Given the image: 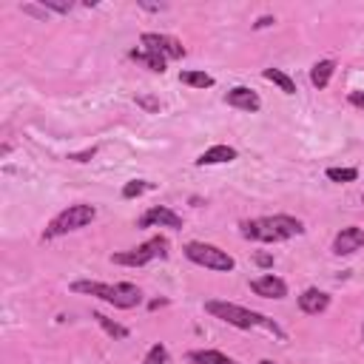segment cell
I'll use <instances>...</instances> for the list:
<instances>
[{"label":"cell","mask_w":364,"mask_h":364,"mask_svg":"<svg viewBox=\"0 0 364 364\" xmlns=\"http://www.w3.org/2000/svg\"><path fill=\"white\" fill-rule=\"evenodd\" d=\"M304 233V225L293 216H262V219H250V222H242V236L245 239H256V242H282V239H290V236H301Z\"/></svg>","instance_id":"cell-1"},{"label":"cell","mask_w":364,"mask_h":364,"mask_svg":"<svg viewBox=\"0 0 364 364\" xmlns=\"http://www.w3.org/2000/svg\"><path fill=\"white\" fill-rule=\"evenodd\" d=\"M205 310H208L213 318H222V321H228V324H233V327H239V330L267 327V330H273L276 336H284L273 318H267V316H262V313H256V310H247V307H242V304H233V301L210 299V301H205Z\"/></svg>","instance_id":"cell-2"},{"label":"cell","mask_w":364,"mask_h":364,"mask_svg":"<svg viewBox=\"0 0 364 364\" xmlns=\"http://www.w3.org/2000/svg\"><path fill=\"white\" fill-rule=\"evenodd\" d=\"M74 293H85V296H97L114 307L131 310L142 301V290L131 282H117V284H105V282H74L71 284Z\"/></svg>","instance_id":"cell-3"},{"label":"cell","mask_w":364,"mask_h":364,"mask_svg":"<svg viewBox=\"0 0 364 364\" xmlns=\"http://www.w3.org/2000/svg\"><path fill=\"white\" fill-rule=\"evenodd\" d=\"M94 216H97V208H94V205H85V202H80V205H68L63 213H57V216L48 222V228H46V239H54V236L80 230V228L91 225Z\"/></svg>","instance_id":"cell-4"},{"label":"cell","mask_w":364,"mask_h":364,"mask_svg":"<svg viewBox=\"0 0 364 364\" xmlns=\"http://www.w3.org/2000/svg\"><path fill=\"white\" fill-rule=\"evenodd\" d=\"M185 256L191 262H196V264H202L208 270H219V273H230L236 267V262H233V256L228 250H222L216 245H208V242H188L185 245Z\"/></svg>","instance_id":"cell-5"},{"label":"cell","mask_w":364,"mask_h":364,"mask_svg":"<svg viewBox=\"0 0 364 364\" xmlns=\"http://www.w3.org/2000/svg\"><path fill=\"white\" fill-rule=\"evenodd\" d=\"M165 256H168V239H165V236H154V239L142 242V245L134 247V250L114 253L111 262H114V264H125V267H142V264H148L151 259H165Z\"/></svg>","instance_id":"cell-6"},{"label":"cell","mask_w":364,"mask_h":364,"mask_svg":"<svg viewBox=\"0 0 364 364\" xmlns=\"http://www.w3.org/2000/svg\"><path fill=\"white\" fill-rule=\"evenodd\" d=\"M139 40H142L145 51H154V54H159L162 60H179V57H185V46H182L176 37L156 34V31H145Z\"/></svg>","instance_id":"cell-7"},{"label":"cell","mask_w":364,"mask_h":364,"mask_svg":"<svg viewBox=\"0 0 364 364\" xmlns=\"http://www.w3.org/2000/svg\"><path fill=\"white\" fill-rule=\"evenodd\" d=\"M361 247H364V228H355V225L341 228L333 239V253H338V256H350Z\"/></svg>","instance_id":"cell-8"},{"label":"cell","mask_w":364,"mask_h":364,"mask_svg":"<svg viewBox=\"0 0 364 364\" xmlns=\"http://www.w3.org/2000/svg\"><path fill=\"white\" fill-rule=\"evenodd\" d=\"M139 225H142V228H154V225H159V228L182 230V216H176V213H173L171 208H165V205H154V208H148V210L142 213Z\"/></svg>","instance_id":"cell-9"},{"label":"cell","mask_w":364,"mask_h":364,"mask_svg":"<svg viewBox=\"0 0 364 364\" xmlns=\"http://www.w3.org/2000/svg\"><path fill=\"white\" fill-rule=\"evenodd\" d=\"M250 290H253L256 296H264V299H284V296H287V284H284L279 276H273V273L253 279V282H250Z\"/></svg>","instance_id":"cell-10"},{"label":"cell","mask_w":364,"mask_h":364,"mask_svg":"<svg viewBox=\"0 0 364 364\" xmlns=\"http://www.w3.org/2000/svg\"><path fill=\"white\" fill-rule=\"evenodd\" d=\"M225 100H228V105H233V108H242V111H259V108H262V100H259V94H256V91H250V88H245V85H236V88H230Z\"/></svg>","instance_id":"cell-11"},{"label":"cell","mask_w":364,"mask_h":364,"mask_svg":"<svg viewBox=\"0 0 364 364\" xmlns=\"http://www.w3.org/2000/svg\"><path fill=\"white\" fill-rule=\"evenodd\" d=\"M299 307H301L304 313H310V316H318V313H324V310L330 307V296H327L324 290L307 287V290L299 296Z\"/></svg>","instance_id":"cell-12"},{"label":"cell","mask_w":364,"mask_h":364,"mask_svg":"<svg viewBox=\"0 0 364 364\" xmlns=\"http://www.w3.org/2000/svg\"><path fill=\"white\" fill-rule=\"evenodd\" d=\"M236 159V148L230 145H213L208 151H202V156L196 159L199 165H219V162H233Z\"/></svg>","instance_id":"cell-13"},{"label":"cell","mask_w":364,"mask_h":364,"mask_svg":"<svg viewBox=\"0 0 364 364\" xmlns=\"http://www.w3.org/2000/svg\"><path fill=\"white\" fill-rule=\"evenodd\" d=\"M333 71H336V63H333V60H318V63L310 68V82H313L316 88H327Z\"/></svg>","instance_id":"cell-14"},{"label":"cell","mask_w":364,"mask_h":364,"mask_svg":"<svg viewBox=\"0 0 364 364\" xmlns=\"http://www.w3.org/2000/svg\"><path fill=\"white\" fill-rule=\"evenodd\" d=\"M188 358L193 364H233V358L219 350H193V353H188Z\"/></svg>","instance_id":"cell-15"},{"label":"cell","mask_w":364,"mask_h":364,"mask_svg":"<svg viewBox=\"0 0 364 364\" xmlns=\"http://www.w3.org/2000/svg\"><path fill=\"white\" fill-rule=\"evenodd\" d=\"M264 80H270L273 85H279L284 94H296V82L282 71V68H264V74H262Z\"/></svg>","instance_id":"cell-16"},{"label":"cell","mask_w":364,"mask_h":364,"mask_svg":"<svg viewBox=\"0 0 364 364\" xmlns=\"http://www.w3.org/2000/svg\"><path fill=\"white\" fill-rule=\"evenodd\" d=\"M131 60H136V63L148 65L151 71H159V74L165 71V60H162L159 54H154V51H145V48H142V51H136V48H134V51H131Z\"/></svg>","instance_id":"cell-17"},{"label":"cell","mask_w":364,"mask_h":364,"mask_svg":"<svg viewBox=\"0 0 364 364\" xmlns=\"http://www.w3.org/2000/svg\"><path fill=\"white\" fill-rule=\"evenodd\" d=\"M179 80H182L185 85H193V88H210V85H213V77L205 74V71H182Z\"/></svg>","instance_id":"cell-18"},{"label":"cell","mask_w":364,"mask_h":364,"mask_svg":"<svg viewBox=\"0 0 364 364\" xmlns=\"http://www.w3.org/2000/svg\"><path fill=\"white\" fill-rule=\"evenodd\" d=\"M94 318L100 321V327L108 333V336H114V338H128V330L122 327V324H117V321H111L108 316H102V313H94Z\"/></svg>","instance_id":"cell-19"},{"label":"cell","mask_w":364,"mask_h":364,"mask_svg":"<svg viewBox=\"0 0 364 364\" xmlns=\"http://www.w3.org/2000/svg\"><path fill=\"white\" fill-rule=\"evenodd\" d=\"M355 176H358L355 168H327V179L333 182H353Z\"/></svg>","instance_id":"cell-20"},{"label":"cell","mask_w":364,"mask_h":364,"mask_svg":"<svg viewBox=\"0 0 364 364\" xmlns=\"http://www.w3.org/2000/svg\"><path fill=\"white\" fill-rule=\"evenodd\" d=\"M145 191H151V185H148L145 179H131V182L122 188V196H125V199H134V196H139V193H145Z\"/></svg>","instance_id":"cell-21"},{"label":"cell","mask_w":364,"mask_h":364,"mask_svg":"<svg viewBox=\"0 0 364 364\" xmlns=\"http://www.w3.org/2000/svg\"><path fill=\"white\" fill-rule=\"evenodd\" d=\"M165 361H168L165 344H154V347L148 350V355H145V364H165Z\"/></svg>","instance_id":"cell-22"},{"label":"cell","mask_w":364,"mask_h":364,"mask_svg":"<svg viewBox=\"0 0 364 364\" xmlns=\"http://www.w3.org/2000/svg\"><path fill=\"white\" fill-rule=\"evenodd\" d=\"M43 9H51V11H60V14H65V11H71V3H57V0H43Z\"/></svg>","instance_id":"cell-23"},{"label":"cell","mask_w":364,"mask_h":364,"mask_svg":"<svg viewBox=\"0 0 364 364\" xmlns=\"http://www.w3.org/2000/svg\"><path fill=\"white\" fill-rule=\"evenodd\" d=\"M94 154H97V148H85V151H80V154H71L68 159H74V162H88Z\"/></svg>","instance_id":"cell-24"},{"label":"cell","mask_w":364,"mask_h":364,"mask_svg":"<svg viewBox=\"0 0 364 364\" xmlns=\"http://www.w3.org/2000/svg\"><path fill=\"white\" fill-rule=\"evenodd\" d=\"M136 102H139L142 108H148V111H159V102L151 100V97H136Z\"/></svg>","instance_id":"cell-25"},{"label":"cell","mask_w":364,"mask_h":364,"mask_svg":"<svg viewBox=\"0 0 364 364\" xmlns=\"http://www.w3.org/2000/svg\"><path fill=\"white\" fill-rule=\"evenodd\" d=\"M256 264L270 267V264H273V256H270V253H256Z\"/></svg>","instance_id":"cell-26"},{"label":"cell","mask_w":364,"mask_h":364,"mask_svg":"<svg viewBox=\"0 0 364 364\" xmlns=\"http://www.w3.org/2000/svg\"><path fill=\"white\" fill-rule=\"evenodd\" d=\"M350 102H353L355 108H364V94H361V91H353V94H350Z\"/></svg>","instance_id":"cell-27"},{"label":"cell","mask_w":364,"mask_h":364,"mask_svg":"<svg viewBox=\"0 0 364 364\" xmlns=\"http://www.w3.org/2000/svg\"><path fill=\"white\" fill-rule=\"evenodd\" d=\"M259 364H276V361H270V358H264V361H259Z\"/></svg>","instance_id":"cell-28"},{"label":"cell","mask_w":364,"mask_h":364,"mask_svg":"<svg viewBox=\"0 0 364 364\" xmlns=\"http://www.w3.org/2000/svg\"><path fill=\"white\" fill-rule=\"evenodd\" d=\"M361 341H364V327H361Z\"/></svg>","instance_id":"cell-29"},{"label":"cell","mask_w":364,"mask_h":364,"mask_svg":"<svg viewBox=\"0 0 364 364\" xmlns=\"http://www.w3.org/2000/svg\"><path fill=\"white\" fill-rule=\"evenodd\" d=\"M361 202H364V196H361Z\"/></svg>","instance_id":"cell-30"}]
</instances>
